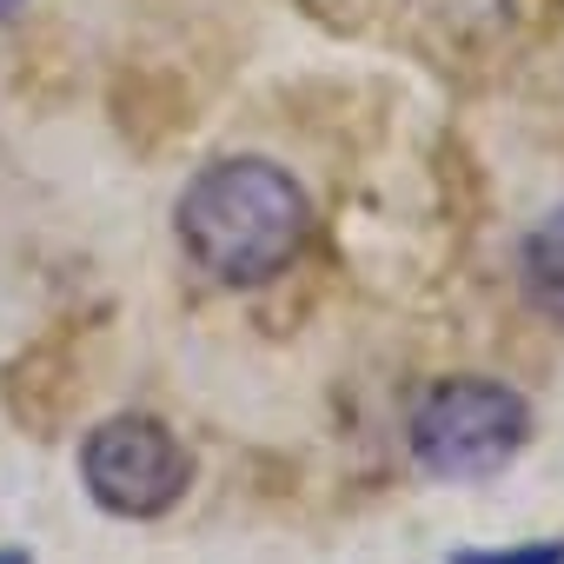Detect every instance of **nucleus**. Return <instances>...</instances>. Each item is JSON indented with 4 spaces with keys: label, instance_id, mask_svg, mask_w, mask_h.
<instances>
[{
    "label": "nucleus",
    "instance_id": "obj_1",
    "mask_svg": "<svg viewBox=\"0 0 564 564\" xmlns=\"http://www.w3.org/2000/svg\"><path fill=\"white\" fill-rule=\"evenodd\" d=\"M173 226H180L186 259L206 279H219V286H265V279H279L300 259L313 232V199L272 160H213L186 180Z\"/></svg>",
    "mask_w": 564,
    "mask_h": 564
},
{
    "label": "nucleus",
    "instance_id": "obj_2",
    "mask_svg": "<svg viewBox=\"0 0 564 564\" xmlns=\"http://www.w3.org/2000/svg\"><path fill=\"white\" fill-rule=\"evenodd\" d=\"M531 438V405L505 379H445L412 412V458L432 478H491Z\"/></svg>",
    "mask_w": 564,
    "mask_h": 564
},
{
    "label": "nucleus",
    "instance_id": "obj_3",
    "mask_svg": "<svg viewBox=\"0 0 564 564\" xmlns=\"http://www.w3.org/2000/svg\"><path fill=\"white\" fill-rule=\"evenodd\" d=\"M80 478H87L94 505L113 511V518H166L186 498V485H193V458L160 419L120 412V419L87 432Z\"/></svg>",
    "mask_w": 564,
    "mask_h": 564
},
{
    "label": "nucleus",
    "instance_id": "obj_4",
    "mask_svg": "<svg viewBox=\"0 0 564 564\" xmlns=\"http://www.w3.org/2000/svg\"><path fill=\"white\" fill-rule=\"evenodd\" d=\"M518 286L531 300V313H544L551 326H564V206L544 213L524 246H518Z\"/></svg>",
    "mask_w": 564,
    "mask_h": 564
},
{
    "label": "nucleus",
    "instance_id": "obj_5",
    "mask_svg": "<svg viewBox=\"0 0 564 564\" xmlns=\"http://www.w3.org/2000/svg\"><path fill=\"white\" fill-rule=\"evenodd\" d=\"M452 564H564V538H538V544H511V551H458Z\"/></svg>",
    "mask_w": 564,
    "mask_h": 564
},
{
    "label": "nucleus",
    "instance_id": "obj_6",
    "mask_svg": "<svg viewBox=\"0 0 564 564\" xmlns=\"http://www.w3.org/2000/svg\"><path fill=\"white\" fill-rule=\"evenodd\" d=\"M0 564H34V557L28 551H0Z\"/></svg>",
    "mask_w": 564,
    "mask_h": 564
},
{
    "label": "nucleus",
    "instance_id": "obj_7",
    "mask_svg": "<svg viewBox=\"0 0 564 564\" xmlns=\"http://www.w3.org/2000/svg\"><path fill=\"white\" fill-rule=\"evenodd\" d=\"M28 8V0H0V21H8V14H21Z\"/></svg>",
    "mask_w": 564,
    "mask_h": 564
}]
</instances>
